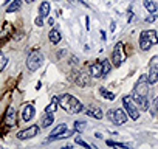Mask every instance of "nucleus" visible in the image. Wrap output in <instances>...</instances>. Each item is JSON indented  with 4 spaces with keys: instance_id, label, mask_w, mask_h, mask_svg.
<instances>
[{
    "instance_id": "34",
    "label": "nucleus",
    "mask_w": 158,
    "mask_h": 149,
    "mask_svg": "<svg viewBox=\"0 0 158 149\" xmlns=\"http://www.w3.org/2000/svg\"><path fill=\"white\" fill-rule=\"evenodd\" d=\"M48 23H50V25H54V19L50 17V19H48Z\"/></svg>"
},
{
    "instance_id": "32",
    "label": "nucleus",
    "mask_w": 158,
    "mask_h": 149,
    "mask_svg": "<svg viewBox=\"0 0 158 149\" xmlns=\"http://www.w3.org/2000/svg\"><path fill=\"white\" fill-rule=\"evenodd\" d=\"M146 20H147V22H153V20H155V14H150V16H147V17H146Z\"/></svg>"
},
{
    "instance_id": "16",
    "label": "nucleus",
    "mask_w": 158,
    "mask_h": 149,
    "mask_svg": "<svg viewBox=\"0 0 158 149\" xmlns=\"http://www.w3.org/2000/svg\"><path fill=\"white\" fill-rule=\"evenodd\" d=\"M147 81H149V84H155L158 81V65H152L150 67L149 74H147Z\"/></svg>"
},
{
    "instance_id": "13",
    "label": "nucleus",
    "mask_w": 158,
    "mask_h": 149,
    "mask_svg": "<svg viewBox=\"0 0 158 149\" xmlns=\"http://www.w3.org/2000/svg\"><path fill=\"white\" fill-rule=\"evenodd\" d=\"M34 112H36L34 106H33V104H27V106L23 107V113H22V118H23L25 121H30V120H33V117H34Z\"/></svg>"
},
{
    "instance_id": "23",
    "label": "nucleus",
    "mask_w": 158,
    "mask_h": 149,
    "mask_svg": "<svg viewBox=\"0 0 158 149\" xmlns=\"http://www.w3.org/2000/svg\"><path fill=\"white\" fill-rule=\"evenodd\" d=\"M110 70H112L110 61H109V59H104V61H102V76H107V74L110 73Z\"/></svg>"
},
{
    "instance_id": "17",
    "label": "nucleus",
    "mask_w": 158,
    "mask_h": 149,
    "mask_svg": "<svg viewBox=\"0 0 158 149\" xmlns=\"http://www.w3.org/2000/svg\"><path fill=\"white\" fill-rule=\"evenodd\" d=\"M48 37H50V42H51V44H59L60 39H62V37H60V31H59V28H56V27L51 28L50 33H48Z\"/></svg>"
},
{
    "instance_id": "15",
    "label": "nucleus",
    "mask_w": 158,
    "mask_h": 149,
    "mask_svg": "<svg viewBox=\"0 0 158 149\" xmlns=\"http://www.w3.org/2000/svg\"><path fill=\"white\" fill-rule=\"evenodd\" d=\"M67 130V124H57L53 130H51V134H50V137H48V141H53L57 135H60V134H64Z\"/></svg>"
},
{
    "instance_id": "12",
    "label": "nucleus",
    "mask_w": 158,
    "mask_h": 149,
    "mask_svg": "<svg viewBox=\"0 0 158 149\" xmlns=\"http://www.w3.org/2000/svg\"><path fill=\"white\" fill-rule=\"evenodd\" d=\"M90 76L92 78H102V61L90 65Z\"/></svg>"
},
{
    "instance_id": "2",
    "label": "nucleus",
    "mask_w": 158,
    "mask_h": 149,
    "mask_svg": "<svg viewBox=\"0 0 158 149\" xmlns=\"http://www.w3.org/2000/svg\"><path fill=\"white\" fill-rule=\"evenodd\" d=\"M158 42V34L155 30H146V31H141L139 34V48L143 51H147L150 50L152 45H155Z\"/></svg>"
},
{
    "instance_id": "9",
    "label": "nucleus",
    "mask_w": 158,
    "mask_h": 149,
    "mask_svg": "<svg viewBox=\"0 0 158 149\" xmlns=\"http://www.w3.org/2000/svg\"><path fill=\"white\" fill-rule=\"evenodd\" d=\"M37 134H39V126H30L28 129L20 130V132L17 134V138H19V140H28V138L36 137Z\"/></svg>"
},
{
    "instance_id": "6",
    "label": "nucleus",
    "mask_w": 158,
    "mask_h": 149,
    "mask_svg": "<svg viewBox=\"0 0 158 149\" xmlns=\"http://www.w3.org/2000/svg\"><path fill=\"white\" fill-rule=\"evenodd\" d=\"M126 51H124V44L123 42H118L116 45H115V48H113V53H112V62H113V65H116V67H119L124 61H126Z\"/></svg>"
},
{
    "instance_id": "8",
    "label": "nucleus",
    "mask_w": 158,
    "mask_h": 149,
    "mask_svg": "<svg viewBox=\"0 0 158 149\" xmlns=\"http://www.w3.org/2000/svg\"><path fill=\"white\" fill-rule=\"evenodd\" d=\"M74 83L79 87H87L89 83H90V74H87L84 70H77L74 73Z\"/></svg>"
},
{
    "instance_id": "24",
    "label": "nucleus",
    "mask_w": 158,
    "mask_h": 149,
    "mask_svg": "<svg viewBox=\"0 0 158 149\" xmlns=\"http://www.w3.org/2000/svg\"><path fill=\"white\" fill-rule=\"evenodd\" d=\"M99 93H101L106 100H109V101H113V100H115V93L109 92V90H107V89H104V87H101V89H99Z\"/></svg>"
},
{
    "instance_id": "10",
    "label": "nucleus",
    "mask_w": 158,
    "mask_h": 149,
    "mask_svg": "<svg viewBox=\"0 0 158 149\" xmlns=\"http://www.w3.org/2000/svg\"><path fill=\"white\" fill-rule=\"evenodd\" d=\"M16 123H17L16 109H14L13 106H10V107L6 109V112H5V124H8L10 127H13V126H16Z\"/></svg>"
},
{
    "instance_id": "28",
    "label": "nucleus",
    "mask_w": 158,
    "mask_h": 149,
    "mask_svg": "<svg viewBox=\"0 0 158 149\" xmlns=\"http://www.w3.org/2000/svg\"><path fill=\"white\" fill-rule=\"evenodd\" d=\"M11 33V27H10V23H5V28H3V31L2 33H0V39H6V36Z\"/></svg>"
},
{
    "instance_id": "5",
    "label": "nucleus",
    "mask_w": 158,
    "mask_h": 149,
    "mask_svg": "<svg viewBox=\"0 0 158 149\" xmlns=\"http://www.w3.org/2000/svg\"><path fill=\"white\" fill-rule=\"evenodd\" d=\"M107 118H109L113 124L123 126V124L127 121V113H126V110H123V109H110V110L107 112Z\"/></svg>"
},
{
    "instance_id": "21",
    "label": "nucleus",
    "mask_w": 158,
    "mask_h": 149,
    "mask_svg": "<svg viewBox=\"0 0 158 149\" xmlns=\"http://www.w3.org/2000/svg\"><path fill=\"white\" fill-rule=\"evenodd\" d=\"M39 14L44 16V17H47V16L50 14V3H48V2H42V3H40V6H39Z\"/></svg>"
},
{
    "instance_id": "29",
    "label": "nucleus",
    "mask_w": 158,
    "mask_h": 149,
    "mask_svg": "<svg viewBox=\"0 0 158 149\" xmlns=\"http://www.w3.org/2000/svg\"><path fill=\"white\" fill-rule=\"evenodd\" d=\"M6 64H8V57H6V56H3L2 53H0V71L5 70Z\"/></svg>"
},
{
    "instance_id": "22",
    "label": "nucleus",
    "mask_w": 158,
    "mask_h": 149,
    "mask_svg": "<svg viewBox=\"0 0 158 149\" xmlns=\"http://www.w3.org/2000/svg\"><path fill=\"white\" fill-rule=\"evenodd\" d=\"M106 144L110 146V147H123V149H129V144H126V143H118V141H113V140H107Z\"/></svg>"
},
{
    "instance_id": "7",
    "label": "nucleus",
    "mask_w": 158,
    "mask_h": 149,
    "mask_svg": "<svg viewBox=\"0 0 158 149\" xmlns=\"http://www.w3.org/2000/svg\"><path fill=\"white\" fill-rule=\"evenodd\" d=\"M147 84H149V81H147V76H146V74H143V76H141V78L136 81L133 92H136V93H139V95H144V96H147V92H149V87H147Z\"/></svg>"
},
{
    "instance_id": "35",
    "label": "nucleus",
    "mask_w": 158,
    "mask_h": 149,
    "mask_svg": "<svg viewBox=\"0 0 158 149\" xmlns=\"http://www.w3.org/2000/svg\"><path fill=\"white\" fill-rule=\"evenodd\" d=\"M95 137H96V138H102V135H101L99 132H96V134H95Z\"/></svg>"
},
{
    "instance_id": "4",
    "label": "nucleus",
    "mask_w": 158,
    "mask_h": 149,
    "mask_svg": "<svg viewBox=\"0 0 158 149\" xmlns=\"http://www.w3.org/2000/svg\"><path fill=\"white\" fill-rule=\"evenodd\" d=\"M123 106H124V110H126L129 118H132V120H138L139 118V109L136 107V104L132 100V96H124L123 98Z\"/></svg>"
},
{
    "instance_id": "18",
    "label": "nucleus",
    "mask_w": 158,
    "mask_h": 149,
    "mask_svg": "<svg viewBox=\"0 0 158 149\" xmlns=\"http://www.w3.org/2000/svg\"><path fill=\"white\" fill-rule=\"evenodd\" d=\"M53 123H54V113H51V112H45L44 117H42V120H40L42 127H48V126H51Z\"/></svg>"
},
{
    "instance_id": "27",
    "label": "nucleus",
    "mask_w": 158,
    "mask_h": 149,
    "mask_svg": "<svg viewBox=\"0 0 158 149\" xmlns=\"http://www.w3.org/2000/svg\"><path fill=\"white\" fill-rule=\"evenodd\" d=\"M85 127H87V123H85V121H74V130L82 132Z\"/></svg>"
},
{
    "instance_id": "11",
    "label": "nucleus",
    "mask_w": 158,
    "mask_h": 149,
    "mask_svg": "<svg viewBox=\"0 0 158 149\" xmlns=\"http://www.w3.org/2000/svg\"><path fill=\"white\" fill-rule=\"evenodd\" d=\"M132 100L135 101V104H136L141 110L149 109V101H147V98H146L144 95H139V93H136V92H132Z\"/></svg>"
},
{
    "instance_id": "3",
    "label": "nucleus",
    "mask_w": 158,
    "mask_h": 149,
    "mask_svg": "<svg viewBox=\"0 0 158 149\" xmlns=\"http://www.w3.org/2000/svg\"><path fill=\"white\" fill-rule=\"evenodd\" d=\"M42 62H44V56L39 50H33L27 57V67L30 71H36L42 65Z\"/></svg>"
},
{
    "instance_id": "19",
    "label": "nucleus",
    "mask_w": 158,
    "mask_h": 149,
    "mask_svg": "<svg viewBox=\"0 0 158 149\" xmlns=\"http://www.w3.org/2000/svg\"><path fill=\"white\" fill-rule=\"evenodd\" d=\"M20 8H22V0H11V3L6 6V13L13 14V13L19 11Z\"/></svg>"
},
{
    "instance_id": "20",
    "label": "nucleus",
    "mask_w": 158,
    "mask_h": 149,
    "mask_svg": "<svg viewBox=\"0 0 158 149\" xmlns=\"http://www.w3.org/2000/svg\"><path fill=\"white\" fill-rule=\"evenodd\" d=\"M143 3H144L146 10H147L150 14H155V13L158 11V5H156V2H153V0H143Z\"/></svg>"
},
{
    "instance_id": "31",
    "label": "nucleus",
    "mask_w": 158,
    "mask_h": 149,
    "mask_svg": "<svg viewBox=\"0 0 158 149\" xmlns=\"http://www.w3.org/2000/svg\"><path fill=\"white\" fill-rule=\"evenodd\" d=\"M34 23H36L37 27H44V16H40V14H39V16L36 17V20H34Z\"/></svg>"
},
{
    "instance_id": "1",
    "label": "nucleus",
    "mask_w": 158,
    "mask_h": 149,
    "mask_svg": "<svg viewBox=\"0 0 158 149\" xmlns=\"http://www.w3.org/2000/svg\"><path fill=\"white\" fill-rule=\"evenodd\" d=\"M57 103L68 113H81V112H84V104L77 98H74L73 95H62L57 100Z\"/></svg>"
},
{
    "instance_id": "26",
    "label": "nucleus",
    "mask_w": 158,
    "mask_h": 149,
    "mask_svg": "<svg viewBox=\"0 0 158 149\" xmlns=\"http://www.w3.org/2000/svg\"><path fill=\"white\" fill-rule=\"evenodd\" d=\"M156 113H158V96H155L152 100V104H150V115L155 117Z\"/></svg>"
},
{
    "instance_id": "36",
    "label": "nucleus",
    "mask_w": 158,
    "mask_h": 149,
    "mask_svg": "<svg viewBox=\"0 0 158 149\" xmlns=\"http://www.w3.org/2000/svg\"><path fill=\"white\" fill-rule=\"evenodd\" d=\"M25 2H27V3H33V2H34V0H25Z\"/></svg>"
},
{
    "instance_id": "33",
    "label": "nucleus",
    "mask_w": 158,
    "mask_h": 149,
    "mask_svg": "<svg viewBox=\"0 0 158 149\" xmlns=\"http://www.w3.org/2000/svg\"><path fill=\"white\" fill-rule=\"evenodd\" d=\"M101 36H102V40H106V31L101 30Z\"/></svg>"
},
{
    "instance_id": "30",
    "label": "nucleus",
    "mask_w": 158,
    "mask_h": 149,
    "mask_svg": "<svg viewBox=\"0 0 158 149\" xmlns=\"http://www.w3.org/2000/svg\"><path fill=\"white\" fill-rule=\"evenodd\" d=\"M76 144L82 146V147H87V149H89V147H92V146H90L89 143H85V141H84L82 138H79V137H76Z\"/></svg>"
},
{
    "instance_id": "14",
    "label": "nucleus",
    "mask_w": 158,
    "mask_h": 149,
    "mask_svg": "<svg viewBox=\"0 0 158 149\" xmlns=\"http://www.w3.org/2000/svg\"><path fill=\"white\" fill-rule=\"evenodd\" d=\"M89 117H92V118H96V120H101L102 117H104V113H102V110L99 109V107H96V106H90L89 109H87V112H85Z\"/></svg>"
},
{
    "instance_id": "25",
    "label": "nucleus",
    "mask_w": 158,
    "mask_h": 149,
    "mask_svg": "<svg viewBox=\"0 0 158 149\" xmlns=\"http://www.w3.org/2000/svg\"><path fill=\"white\" fill-rule=\"evenodd\" d=\"M57 104H59V103H57V98H53V100H51V103L47 106L45 112H51V113H54V112H56V109H57Z\"/></svg>"
}]
</instances>
